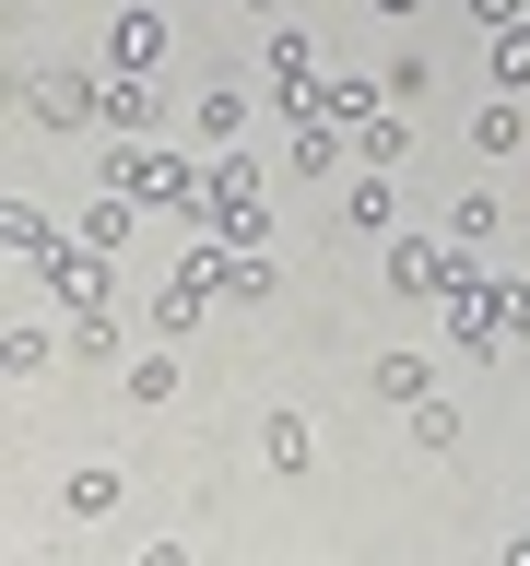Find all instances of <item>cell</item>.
I'll list each match as a JSON object with an SVG mask.
<instances>
[{
    "label": "cell",
    "mask_w": 530,
    "mask_h": 566,
    "mask_svg": "<svg viewBox=\"0 0 530 566\" xmlns=\"http://www.w3.org/2000/svg\"><path fill=\"white\" fill-rule=\"evenodd\" d=\"M83 106H95V95H83V83H71V71H47V83H35V118H47V130H71V118H83Z\"/></svg>",
    "instance_id": "cell-1"
},
{
    "label": "cell",
    "mask_w": 530,
    "mask_h": 566,
    "mask_svg": "<svg viewBox=\"0 0 530 566\" xmlns=\"http://www.w3.org/2000/svg\"><path fill=\"white\" fill-rule=\"evenodd\" d=\"M519 12H530V0H471V24H484V35H495V24H519Z\"/></svg>",
    "instance_id": "cell-2"
}]
</instances>
